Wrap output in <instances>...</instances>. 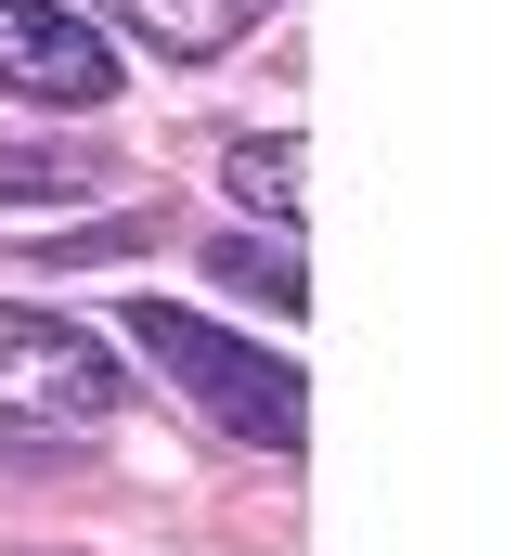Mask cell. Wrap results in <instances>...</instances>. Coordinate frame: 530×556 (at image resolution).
Masks as SVG:
<instances>
[{
    "label": "cell",
    "mask_w": 530,
    "mask_h": 556,
    "mask_svg": "<svg viewBox=\"0 0 530 556\" xmlns=\"http://www.w3.org/2000/svg\"><path fill=\"white\" fill-rule=\"evenodd\" d=\"M117 337H130L142 363H168V389L220 427V440H247V453H311V376H298L285 350L220 337V324H207V311H181V298H130V311H117Z\"/></svg>",
    "instance_id": "1"
},
{
    "label": "cell",
    "mask_w": 530,
    "mask_h": 556,
    "mask_svg": "<svg viewBox=\"0 0 530 556\" xmlns=\"http://www.w3.org/2000/svg\"><path fill=\"white\" fill-rule=\"evenodd\" d=\"M117 402H130V363H104L91 324H65L39 298H0V427L78 440V427H104Z\"/></svg>",
    "instance_id": "2"
},
{
    "label": "cell",
    "mask_w": 530,
    "mask_h": 556,
    "mask_svg": "<svg viewBox=\"0 0 530 556\" xmlns=\"http://www.w3.org/2000/svg\"><path fill=\"white\" fill-rule=\"evenodd\" d=\"M0 91L52 104V117H91V104H117V52L65 0H0Z\"/></svg>",
    "instance_id": "3"
},
{
    "label": "cell",
    "mask_w": 530,
    "mask_h": 556,
    "mask_svg": "<svg viewBox=\"0 0 530 556\" xmlns=\"http://www.w3.org/2000/svg\"><path fill=\"white\" fill-rule=\"evenodd\" d=\"M260 13H272V0H104V26H130V39L181 52V65H220Z\"/></svg>",
    "instance_id": "4"
},
{
    "label": "cell",
    "mask_w": 530,
    "mask_h": 556,
    "mask_svg": "<svg viewBox=\"0 0 530 556\" xmlns=\"http://www.w3.org/2000/svg\"><path fill=\"white\" fill-rule=\"evenodd\" d=\"M220 181L260 207V220H298L311 207V168H298V142L285 130H247V142H220Z\"/></svg>",
    "instance_id": "5"
},
{
    "label": "cell",
    "mask_w": 530,
    "mask_h": 556,
    "mask_svg": "<svg viewBox=\"0 0 530 556\" xmlns=\"http://www.w3.org/2000/svg\"><path fill=\"white\" fill-rule=\"evenodd\" d=\"M52 194H104V155H78V142H0V207H52Z\"/></svg>",
    "instance_id": "6"
},
{
    "label": "cell",
    "mask_w": 530,
    "mask_h": 556,
    "mask_svg": "<svg viewBox=\"0 0 530 556\" xmlns=\"http://www.w3.org/2000/svg\"><path fill=\"white\" fill-rule=\"evenodd\" d=\"M207 273L234 285V298H260V311H311V273H298L272 233H220V247H207Z\"/></svg>",
    "instance_id": "7"
},
{
    "label": "cell",
    "mask_w": 530,
    "mask_h": 556,
    "mask_svg": "<svg viewBox=\"0 0 530 556\" xmlns=\"http://www.w3.org/2000/svg\"><path fill=\"white\" fill-rule=\"evenodd\" d=\"M142 220H117V233H65V247H39V273H91V260H130Z\"/></svg>",
    "instance_id": "8"
}]
</instances>
